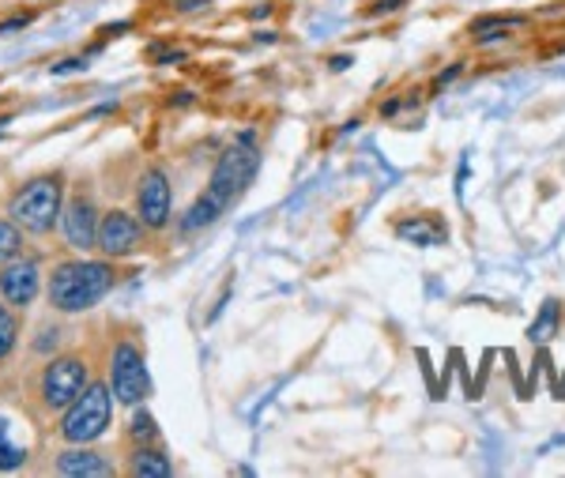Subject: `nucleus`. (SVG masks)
<instances>
[{"instance_id":"6e6552de","label":"nucleus","mask_w":565,"mask_h":478,"mask_svg":"<svg viewBox=\"0 0 565 478\" xmlns=\"http://www.w3.org/2000/svg\"><path fill=\"white\" fill-rule=\"evenodd\" d=\"M143 242H148V226L140 223L136 211H125V208L103 211V219H98L95 253L109 256V261H129V256L143 249Z\"/></svg>"},{"instance_id":"ddd939ff","label":"nucleus","mask_w":565,"mask_h":478,"mask_svg":"<svg viewBox=\"0 0 565 478\" xmlns=\"http://www.w3.org/2000/svg\"><path fill=\"white\" fill-rule=\"evenodd\" d=\"M396 237L407 245H418V249H434V245H445V237H449V230H445L437 219H404V223L396 226Z\"/></svg>"},{"instance_id":"1a4fd4ad","label":"nucleus","mask_w":565,"mask_h":478,"mask_svg":"<svg viewBox=\"0 0 565 478\" xmlns=\"http://www.w3.org/2000/svg\"><path fill=\"white\" fill-rule=\"evenodd\" d=\"M39 294H45V268L42 256L34 253H15L12 261L0 264V298L12 309L26 312L39 301Z\"/></svg>"},{"instance_id":"412c9836","label":"nucleus","mask_w":565,"mask_h":478,"mask_svg":"<svg viewBox=\"0 0 565 478\" xmlns=\"http://www.w3.org/2000/svg\"><path fill=\"white\" fill-rule=\"evenodd\" d=\"M351 57H348V53H340V57H332V61H328V68H332V72H343V68H351Z\"/></svg>"},{"instance_id":"f03ea898","label":"nucleus","mask_w":565,"mask_h":478,"mask_svg":"<svg viewBox=\"0 0 565 478\" xmlns=\"http://www.w3.org/2000/svg\"><path fill=\"white\" fill-rule=\"evenodd\" d=\"M117 279H121L117 261L103 253H98V261L87 253L65 256V261H53V268L45 272V301L61 317H79V312L95 309L117 287Z\"/></svg>"},{"instance_id":"9b49d317","label":"nucleus","mask_w":565,"mask_h":478,"mask_svg":"<svg viewBox=\"0 0 565 478\" xmlns=\"http://www.w3.org/2000/svg\"><path fill=\"white\" fill-rule=\"evenodd\" d=\"M50 471H57L65 478H106V475H117V464L90 445H68V448H61V453H53Z\"/></svg>"},{"instance_id":"4be33fe9","label":"nucleus","mask_w":565,"mask_h":478,"mask_svg":"<svg viewBox=\"0 0 565 478\" xmlns=\"http://www.w3.org/2000/svg\"><path fill=\"white\" fill-rule=\"evenodd\" d=\"M200 4H207V0H181V12H193Z\"/></svg>"},{"instance_id":"4468645a","label":"nucleus","mask_w":565,"mask_h":478,"mask_svg":"<svg viewBox=\"0 0 565 478\" xmlns=\"http://www.w3.org/2000/svg\"><path fill=\"white\" fill-rule=\"evenodd\" d=\"M31 464V445L15 437V422L0 415V471H20Z\"/></svg>"},{"instance_id":"f8f14e48","label":"nucleus","mask_w":565,"mask_h":478,"mask_svg":"<svg viewBox=\"0 0 565 478\" xmlns=\"http://www.w3.org/2000/svg\"><path fill=\"white\" fill-rule=\"evenodd\" d=\"M125 475L129 478H170L174 475V459L162 453L159 445H132L125 456Z\"/></svg>"},{"instance_id":"20e7f679","label":"nucleus","mask_w":565,"mask_h":478,"mask_svg":"<svg viewBox=\"0 0 565 478\" xmlns=\"http://www.w3.org/2000/svg\"><path fill=\"white\" fill-rule=\"evenodd\" d=\"M90 381H95V370H90V358L84 351L50 354L39 370H34V381H31L34 411L45 418L61 415V411L72 407V403L84 395Z\"/></svg>"},{"instance_id":"6ab92c4d","label":"nucleus","mask_w":565,"mask_h":478,"mask_svg":"<svg viewBox=\"0 0 565 478\" xmlns=\"http://www.w3.org/2000/svg\"><path fill=\"white\" fill-rule=\"evenodd\" d=\"M15 253H23V226H15L8 215H0V264L12 261Z\"/></svg>"},{"instance_id":"9d476101","label":"nucleus","mask_w":565,"mask_h":478,"mask_svg":"<svg viewBox=\"0 0 565 478\" xmlns=\"http://www.w3.org/2000/svg\"><path fill=\"white\" fill-rule=\"evenodd\" d=\"M136 215L151 234H162L174 223V189H170V178L162 167H148L136 181Z\"/></svg>"},{"instance_id":"7ed1b4c3","label":"nucleus","mask_w":565,"mask_h":478,"mask_svg":"<svg viewBox=\"0 0 565 478\" xmlns=\"http://www.w3.org/2000/svg\"><path fill=\"white\" fill-rule=\"evenodd\" d=\"M68 196V178L61 170L39 173V178H26L20 189L8 196L4 215L15 226H23V234L45 237L61 226V211H65Z\"/></svg>"},{"instance_id":"423d86ee","label":"nucleus","mask_w":565,"mask_h":478,"mask_svg":"<svg viewBox=\"0 0 565 478\" xmlns=\"http://www.w3.org/2000/svg\"><path fill=\"white\" fill-rule=\"evenodd\" d=\"M106 381L114 389V400L121 407H140L151 395V376H148V358H143V347L136 343L132 336H121L109 351L106 362Z\"/></svg>"},{"instance_id":"f3484780","label":"nucleus","mask_w":565,"mask_h":478,"mask_svg":"<svg viewBox=\"0 0 565 478\" xmlns=\"http://www.w3.org/2000/svg\"><path fill=\"white\" fill-rule=\"evenodd\" d=\"M125 437L132 440V445H159V422L148 407H136L129 426H125Z\"/></svg>"},{"instance_id":"aec40b11","label":"nucleus","mask_w":565,"mask_h":478,"mask_svg":"<svg viewBox=\"0 0 565 478\" xmlns=\"http://www.w3.org/2000/svg\"><path fill=\"white\" fill-rule=\"evenodd\" d=\"M31 23V15H15V20L0 23V34H12V31H23V26Z\"/></svg>"},{"instance_id":"dca6fc26","label":"nucleus","mask_w":565,"mask_h":478,"mask_svg":"<svg viewBox=\"0 0 565 478\" xmlns=\"http://www.w3.org/2000/svg\"><path fill=\"white\" fill-rule=\"evenodd\" d=\"M527 20L524 15H482V20L471 23V34L479 42H498V39H509V31H521Z\"/></svg>"},{"instance_id":"2eb2a0df","label":"nucleus","mask_w":565,"mask_h":478,"mask_svg":"<svg viewBox=\"0 0 565 478\" xmlns=\"http://www.w3.org/2000/svg\"><path fill=\"white\" fill-rule=\"evenodd\" d=\"M20 339H23L20 309H12L4 298H0V370L8 365V358L20 351Z\"/></svg>"},{"instance_id":"f257e3e1","label":"nucleus","mask_w":565,"mask_h":478,"mask_svg":"<svg viewBox=\"0 0 565 478\" xmlns=\"http://www.w3.org/2000/svg\"><path fill=\"white\" fill-rule=\"evenodd\" d=\"M260 170V147H257V136L253 132H242L238 140L226 147L223 155L215 159L212 167V178H207V189L200 192L193 200V208L178 219V234H196V230L218 223L231 204H238L245 196V189L253 185Z\"/></svg>"},{"instance_id":"a211bd4d","label":"nucleus","mask_w":565,"mask_h":478,"mask_svg":"<svg viewBox=\"0 0 565 478\" xmlns=\"http://www.w3.org/2000/svg\"><path fill=\"white\" fill-rule=\"evenodd\" d=\"M558 325H562V309H558V301H546L543 312H540V320H535L532 328H527V339L532 343H551L554 332H558Z\"/></svg>"},{"instance_id":"0eeeda50","label":"nucleus","mask_w":565,"mask_h":478,"mask_svg":"<svg viewBox=\"0 0 565 478\" xmlns=\"http://www.w3.org/2000/svg\"><path fill=\"white\" fill-rule=\"evenodd\" d=\"M98 200H95V189L87 181L68 189L65 196V211H61V234H65V245L72 253H90L98 242Z\"/></svg>"},{"instance_id":"39448f33","label":"nucleus","mask_w":565,"mask_h":478,"mask_svg":"<svg viewBox=\"0 0 565 478\" xmlns=\"http://www.w3.org/2000/svg\"><path fill=\"white\" fill-rule=\"evenodd\" d=\"M114 389H109L106 376H95L87 384L72 407L57 415V437L65 445H95L98 437H106L109 422H114Z\"/></svg>"}]
</instances>
